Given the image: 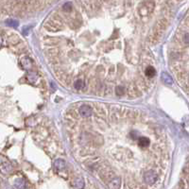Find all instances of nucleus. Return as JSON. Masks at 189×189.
I'll use <instances>...</instances> for the list:
<instances>
[{
    "instance_id": "obj_7",
    "label": "nucleus",
    "mask_w": 189,
    "mask_h": 189,
    "mask_svg": "<svg viewBox=\"0 0 189 189\" xmlns=\"http://www.w3.org/2000/svg\"><path fill=\"white\" fill-rule=\"evenodd\" d=\"M6 22H7L10 26H16L18 25L17 21H14V20H8V21H6Z\"/></svg>"
},
{
    "instance_id": "obj_4",
    "label": "nucleus",
    "mask_w": 189,
    "mask_h": 189,
    "mask_svg": "<svg viewBox=\"0 0 189 189\" xmlns=\"http://www.w3.org/2000/svg\"><path fill=\"white\" fill-rule=\"evenodd\" d=\"M22 64H23V67L26 70H29L31 66V62L29 60V58L28 57H25L23 60H22Z\"/></svg>"
},
{
    "instance_id": "obj_3",
    "label": "nucleus",
    "mask_w": 189,
    "mask_h": 189,
    "mask_svg": "<svg viewBox=\"0 0 189 189\" xmlns=\"http://www.w3.org/2000/svg\"><path fill=\"white\" fill-rule=\"evenodd\" d=\"M156 74V71H155V69L152 67V66H148L147 68L145 69V77L146 78H148V79H151V78H153L154 76Z\"/></svg>"
},
{
    "instance_id": "obj_6",
    "label": "nucleus",
    "mask_w": 189,
    "mask_h": 189,
    "mask_svg": "<svg viewBox=\"0 0 189 189\" xmlns=\"http://www.w3.org/2000/svg\"><path fill=\"white\" fill-rule=\"evenodd\" d=\"M55 165L58 168H63V167H65V163L63 160H57L55 162Z\"/></svg>"
},
{
    "instance_id": "obj_1",
    "label": "nucleus",
    "mask_w": 189,
    "mask_h": 189,
    "mask_svg": "<svg viewBox=\"0 0 189 189\" xmlns=\"http://www.w3.org/2000/svg\"><path fill=\"white\" fill-rule=\"evenodd\" d=\"M143 180L148 185H153L158 181V172L154 169L148 170L147 172H145Z\"/></svg>"
},
{
    "instance_id": "obj_2",
    "label": "nucleus",
    "mask_w": 189,
    "mask_h": 189,
    "mask_svg": "<svg viewBox=\"0 0 189 189\" xmlns=\"http://www.w3.org/2000/svg\"><path fill=\"white\" fill-rule=\"evenodd\" d=\"M78 113H79V115L80 116H82V117L86 118V117H90L92 115H93L94 110H93V108L90 107L89 105H87V104H82V106H80V107L79 108Z\"/></svg>"
},
{
    "instance_id": "obj_5",
    "label": "nucleus",
    "mask_w": 189,
    "mask_h": 189,
    "mask_svg": "<svg viewBox=\"0 0 189 189\" xmlns=\"http://www.w3.org/2000/svg\"><path fill=\"white\" fill-rule=\"evenodd\" d=\"M162 77H163V79L165 82V83L167 84H172V79L171 77H169V75L168 74H166V73H163L162 74Z\"/></svg>"
}]
</instances>
